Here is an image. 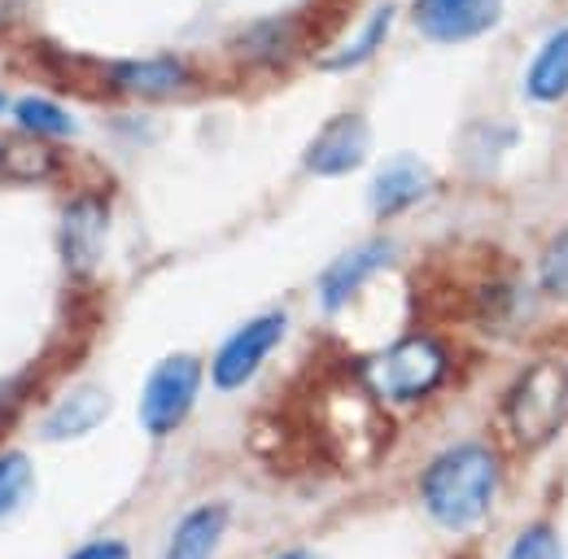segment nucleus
Wrapping results in <instances>:
<instances>
[{
  "mask_svg": "<svg viewBox=\"0 0 568 559\" xmlns=\"http://www.w3.org/2000/svg\"><path fill=\"white\" fill-rule=\"evenodd\" d=\"M498 494V455L481 441H459L442 450L420 477L425 511L450 533L477 529Z\"/></svg>",
  "mask_w": 568,
  "mask_h": 559,
  "instance_id": "1",
  "label": "nucleus"
},
{
  "mask_svg": "<svg viewBox=\"0 0 568 559\" xmlns=\"http://www.w3.org/2000/svg\"><path fill=\"white\" fill-rule=\"evenodd\" d=\"M568 424V363L565 358H538L529 363L507 398H503V428L520 450L542 446Z\"/></svg>",
  "mask_w": 568,
  "mask_h": 559,
  "instance_id": "2",
  "label": "nucleus"
},
{
  "mask_svg": "<svg viewBox=\"0 0 568 559\" xmlns=\"http://www.w3.org/2000/svg\"><path fill=\"white\" fill-rule=\"evenodd\" d=\"M446 367H450V354L437 337H403L394 346L376 349L358 376H363V389L385 398V403H420L428 398L442 380H446Z\"/></svg>",
  "mask_w": 568,
  "mask_h": 559,
  "instance_id": "3",
  "label": "nucleus"
},
{
  "mask_svg": "<svg viewBox=\"0 0 568 559\" xmlns=\"http://www.w3.org/2000/svg\"><path fill=\"white\" fill-rule=\"evenodd\" d=\"M197 389H202V363L193 354H166L149 372V380H144V394H141L144 433H153V437L175 433L189 419V411H193Z\"/></svg>",
  "mask_w": 568,
  "mask_h": 559,
  "instance_id": "4",
  "label": "nucleus"
},
{
  "mask_svg": "<svg viewBox=\"0 0 568 559\" xmlns=\"http://www.w3.org/2000/svg\"><path fill=\"white\" fill-rule=\"evenodd\" d=\"M503 0H412V27L428 44H473L503 22Z\"/></svg>",
  "mask_w": 568,
  "mask_h": 559,
  "instance_id": "5",
  "label": "nucleus"
},
{
  "mask_svg": "<svg viewBox=\"0 0 568 559\" xmlns=\"http://www.w3.org/2000/svg\"><path fill=\"white\" fill-rule=\"evenodd\" d=\"M284 337V315L281 311H272V315H258V319H250L245 328H236L223 346L214 349V363H211V380L214 389H223V394H232V389H241L263 363H267V354L281 346Z\"/></svg>",
  "mask_w": 568,
  "mask_h": 559,
  "instance_id": "6",
  "label": "nucleus"
},
{
  "mask_svg": "<svg viewBox=\"0 0 568 559\" xmlns=\"http://www.w3.org/2000/svg\"><path fill=\"white\" fill-rule=\"evenodd\" d=\"M367 149H372V123L358 114V110H346V114H337V119H328L315 140L306 144V153H302V166L311 171V175H351L363 166V157H367Z\"/></svg>",
  "mask_w": 568,
  "mask_h": 559,
  "instance_id": "7",
  "label": "nucleus"
},
{
  "mask_svg": "<svg viewBox=\"0 0 568 559\" xmlns=\"http://www.w3.org/2000/svg\"><path fill=\"white\" fill-rule=\"evenodd\" d=\"M389 263H394V245H389V241H367V245L346 250V254H342L337 263H328V272L320 276V306H324L328 315L342 311L358 288L376 276V272H385Z\"/></svg>",
  "mask_w": 568,
  "mask_h": 559,
  "instance_id": "8",
  "label": "nucleus"
},
{
  "mask_svg": "<svg viewBox=\"0 0 568 559\" xmlns=\"http://www.w3.org/2000/svg\"><path fill=\"white\" fill-rule=\"evenodd\" d=\"M119 92L141 96V101H166L193 88V70L180 58H132V62H114L105 74Z\"/></svg>",
  "mask_w": 568,
  "mask_h": 559,
  "instance_id": "9",
  "label": "nucleus"
},
{
  "mask_svg": "<svg viewBox=\"0 0 568 559\" xmlns=\"http://www.w3.org/2000/svg\"><path fill=\"white\" fill-rule=\"evenodd\" d=\"M428 189H433V171H428L420 157L398 153V157H389V162L372 175L367 202H372V210H376L381 218H389V214H403V210L416 206Z\"/></svg>",
  "mask_w": 568,
  "mask_h": 559,
  "instance_id": "10",
  "label": "nucleus"
},
{
  "mask_svg": "<svg viewBox=\"0 0 568 559\" xmlns=\"http://www.w3.org/2000/svg\"><path fill=\"white\" fill-rule=\"evenodd\" d=\"M520 88L534 105H560L568 101V22L551 27L534 58L525 62V74H520Z\"/></svg>",
  "mask_w": 568,
  "mask_h": 559,
  "instance_id": "11",
  "label": "nucleus"
},
{
  "mask_svg": "<svg viewBox=\"0 0 568 559\" xmlns=\"http://www.w3.org/2000/svg\"><path fill=\"white\" fill-rule=\"evenodd\" d=\"M110 236V214L97 197H74L62 214V258L71 272H92Z\"/></svg>",
  "mask_w": 568,
  "mask_h": 559,
  "instance_id": "12",
  "label": "nucleus"
},
{
  "mask_svg": "<svg viewBox=\"0 0 568 559\" xmlns=\"http://www.w3.org/2000/svg\"><path fill=\"white\" fill-rule=\"evenodd\" d=\"M394 18H398V9H394L389 0H381L376 9H367L355 31H351L333 53L320 58V70H328V74H346V70L367 67V62L385 49V40H389V31H394Z\"/></svg>",
  "mask_w": 568,
  "mask_h": 559,
  "instance_id": "13",
  "label": "nucleus"
},
{
  "mask_svg": "<svg viewBox=\"0 0 568 559\" xmlns=\"http://www.w3.org/2000/svg\"><path fill=\"white\" fill-rule=\"evenodd\" d=\"M223 533H227V507L223 502H202L189 516H180V525L166 542V559H214Z\"/></svg>",
  "mask_w": 568,
  "mask_h": 559,
  "instance_id": "14",
  "label": "nucleus"
},
{
  "mask_svg": "<svg viewBox=\"0 0 568 559\" xmlns=\"http://www.w3.org/2000/svg\"><path fill=\"white\" fill-rule=\"evenodd\" d=\"M110 416V394L101 385H79L71 389L44 419V437L49 441H71L79 433H92L101 419Z\"/></svg>",
  "mask_w": 568,
  "mask_h": 559,
  "instance_id": "15",
  "label": "nucleus"
},
{
  "mask_svg": "<svg viewBox=\"0 0 568 559\" xmlns=\"http://www.w3.org/2000/svg\"><path fill=\"white\" fill-rule=\"evenodd\" d=\"M297 49V27L293 18H263L254 22L241 40H236V53L254 67H281L284 58Z\"/></svg>",
  "mask_w": 568,
  "mask_h": 559,
  "instance_id": "16",
  "label": "nucleus"
},
{
  "mask_svg": "<svg viewBox=\"0 0 568 559\" xmlns=\"http://www.w3.org/2000/svg\"><path fill=\"white\" fill-rule=\"evenodd\" d=\"M9 110H13V119L22 123V132L40 136L44 144L74 136L71 110H62V105H58V101H49V96H18Z\"/></svg>",
  "mask_w": 568,
  "mask_h": 559,
  "instance_id": "17",
  "label": "nucleus"
},
{
  "mask_svg": "<svg viewBox=\"0 0 568 559\" xmlns=\"http://www.w3.org/2000/svg\"><path fill=\"white\" fill-rule=\"evenodd\" d=\"M53 171V153L40 136H4L0 140V175L4 180H49Z\"/></svg>",
  "mask_w": 568,
  "mask_h": 559,
  "instance_id": "18",
  "label": "nucleus"
},
{
  "mask_svg": "<svg viewBox=\"0 0 568 559\" xmlns=\"http://www.w3.org/2000/svg\"><path fill=\"white\" fill-rule=\"evenodd\" d=\"M31 489H36V468L22 450H9L0 455V525L13 520L27 502H31Z\"/></svg>",
  "mask_w": 568,
  "mask_h": 559,
  "instance_id": "19",
  "label": "nucleus"
},
{
  "mask_svg": "<svg viewBox=\"0 0 568 559\" xmlns=\"http://www.w3.org/2000/svg\"><path fill=\"white\" fill-rule=\"evenodd\" d=\"M503 559H565V547H560V533L551 525H529Z\"/></svg>",
  "mask_w": 568,
  "mask_h": 559,
  "instance_id": "20",
  "label": "nucleus"
},
{
  "mask_svg": "<svg viewBox=\"0 0 568 559\" xmlns=\"http://www.w3.org/2000/svg\"><path fill=\"white\" fill-rule=\"evenodd\" d=\"M538 284H542V293H551V297L568 302V232H560V236L542 250Z\"/></svg>",
  "mask_w": 568,
  "mask_h": 559,
  "instance_id": "21",
  "label": "nucleus"
},
{
  "mask_svg": "<svg viewBox=\"0 0 568 559\" xmlns=\"http://www.w3.org/2000/svg\"><path fill=\"white\" fill-rule=\"evenodd\" d=\"M71 559H128V547H123V542H114V538H101V542L79 547Z\"/></svg>",
  "mask_w": 568,
  "mask_h": 559,
  "instance_id": "22",
  "label": "nucleus"
},
{
  "mask_svg": "<svg viewBox=\"0 0 568 559\" xmlns=\"http://www.w3.org/2000/svg\"><path fill=\"white\" fill-rule=\"evenodd\" d=\"M276 559H320V556H315V551H302V547H297V551H281Z\"/></svg>",
  "mask_w": 568,
  "mask_h": 559,
  "instance_id": "23",
  "label": "nucleus"
}]
</instances>
